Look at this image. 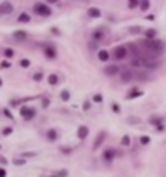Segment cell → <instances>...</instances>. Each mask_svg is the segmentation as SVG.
Returning a JSON list of instances; mask_svg holds the SVG:
<instances>
[{
	"label": "cell",
	"mask_w": 166,
	"mask_h": 177,
	"mask_svg": "<svg viewBox=\"0 0 166 177\" xmlns=\"http://www.w3.org/2000/svg\"><path fill=\"white\" fill-rule=\"evenodd\" d=\"M35 12L38 14V16H42V17H49L50 14H52V9L47 5V3H35Z\"/></svg>",
	"instance_id": "6da1fadb"
},
{
	"label": "cell",
	"mask_w": 166,
	"mask_h": 177,
	"mask_svg": "<svg viewBox=\"0 0 166 177\" xmlns=\"http://www.w3.org/2000/svg\"><path fill=\"white\" fill-rule=\"evenodd\" d=\"M126 54H128V50H126L125 45H118V47L113 50V57H114L116 61H123V59L126 57Z\"/></svg>",
	"instance_id": "7a4b0ae2"
},
{
	"label": "cell",
	"mask_w": 166,
	"mask_h": 177,
	"mask_svg": "<svg viewBox=\"0 0 166 177\" xmlns=\"http://www.w3.org/2000/svg\"><path fill=\"white\" fill-rule=\"evenodd\" d=\"M35 115H36L35 108H28V106H23V108H21V116H23L24 120H33Z\"/></svg>",
	"instance_id": "3957f363"
},
{
	"label": "cell",
	"mask_w": 166,
	"mask_h": 177,
	"mask_svg": "<svg viewBox=\"0 0 166 177\" xmlns=\"http://www.w3.org/2000/svg\"><path fill=\"white\" fill-rule=\"evenodd\" d=\"M43 54H45V57H49V59H55V57H57L55 49L50 47V45H45V47H43Z\"/></svg>",
	"instance_id": "277c9868"
},
{
	"label": "cell",
	"mask_w": 166,
	"mask_h": 177,
	"mask_svg": "<svg viewBox=\"0 0 166 177\" xmlns=\"http://www.w3.org/2000/svg\"><path fill=\"white\" fill-rule=\"evenodd\" d=\"M104 73H106L107 76H114V75H118V73H120V68H118L116 64H109V66H106V68H104Z\"/></svg>",
	"instance_id": "5b68a950"
},
{
	"label": "cell",
	"mask_w": 166,
	"mask_h": 177,
	"mask_svg": "<svg viewBox=\"0 0 166 177\" xmlns=\"http://www.w3.org/2000/svg\"><path fill=\"white\" fill-rule=\"evenodd\" d=\"M14 10V5L10 2H2L0 3V14H10Z\"/></svg>",
	"instance_id": "8992f818"
},
{
	"label": "cell",
	"mask_w": 166,
	"mask_h": 177,
	"mask_svg": "<svg viewBox=\"0 0 166 177\" xmlns=\"http://www.w3.org/2000/svg\"><path fill=\"white\" fill-rule=\"evenodd\" d=\"M12 38H14L16 42H24V40L28 38V33L23 31V30H19V31H14V33H12Z\"/></svg>",
	"instance_id": "52a82bcc"
},
{
	"label": "cell",
	"mask_w": 166,
	"mask_h": 177,
	"mask_svg": "<svg viewBox=\"0 0 166 177\" xmlns=\"http://www.w3.org/2000/svg\"><path fill=\"white\" fill-rule=\"evenodd\" d=\"M97 57H99V61H102V63H107V61L111 59V54H109L106 49H100V50L97 52Z\"/></svg>",
	"instance_id": "ba28073f"
},
{
	"label": "cell",
	"mask_w": 166,
	"mask_h": 177,
	"mask_svg": "<svg viewBox=\"0 0 166 177\" xmlns=\"http://www.w3.org/2000/svg\"><path fill=\"white\" fill-rule=\"evenodd\" d=\"M149 49H152V50H156V52H161V50H163V42H159V40H151V42H149Z\"/></svg>",
	"instance_id": "9c48e42d"
},
{
	"label": "cell",
	"mask_w": 166,
	"mask_h": 177,
	"mask_svg": "<svg viewBox=\"0 0 166 177\" xmlns=\"http://www.w3.org/2000/svg\"><path fill=\"white\" fill-rule=\"evenodd\" d=\"M76 136H78V139H87V136H88V127H85V125H81V127H78V132H76Z\"/></svg>",
	"instance_id": "30bf717a"
},
{
	"label": "cell",
	"mask_w": 166,
	"mask_h": 177,
	"mask_svg": "<svg viewBox=\"0 0 166 177\" xmlns=\"http://www.w3.org/2000/svg\"><path fill=\"white\" fill-rule=\"evenodd\" d=\"M100 9H97V7H90L88 9V17H92V19H99L100 17Z\"/></svg>",
	"instance_id": "8fae6325"
},
{
	"label": "cell",
	"mask_w": 166,
	"mask_h": 177,
	"mask_svg": "<svg viewBox=\"0 0 166 177\" xmlns=\"http://www.w3.org/2000/svg\"><path fill=\"white\" fill-rule=\"evenodd\" d=\"M106 136H107V134H106L104 130H102V132L99 134V137H97V139H95V143H94V149H97V148H100V146H102V143H104Z\"/></svg>",
	"instance_id": "7c38bea8"
},
{
	"label": "cell",
	"mask_w": 166,
	"mask_h": 177,
	"mask_svg": "<svg viewBox=\"0 0 166 177\" xmlns=\"http://www.w3.org/2000/svg\"><path fill=\"white\" fill-rule=\"evenodd\" d=\"M114 156H116V151H114L113 148H109V149H106V151H104V155H102V158H104L106 162H111V160H113Z\"/></svg>",
	"instance_id": "4fadbf2b"
},
{
	"label": "cell",
	"mask_w": 166,
	"mask_h": 177,
	"mask_svg": "<svg viewBox=\"0 0 166 177\" xmlns=\"http://www.w3.org/2000/svg\"><path fill=\"white\" fill-rule=\"evenodd\" d=\"M140 96H142V90L133 89V90H130V92L126 94V99H135V97H140Z\"/></svg>",
	"instance_id": "5bb4252c"
},
{
	"label": "cell",
	"mask_w": 166,
	"mask_h": 177,
	"mask_svg": "<svg viewBox=\"0 0 166 177\" xmlns=\"http://www.w3.org/2000/svg\"><path fill=\"white\" fill-rule=\"evenodd\" d=\"M31 21V16L28 14V12H23V14H19V17H17V23H29Z\"/></svg>",
	"instance_id": "9a60e30c"
},
{
	"label": "cell",
	"mask_w": 166,
	"mask_h": 177,
	"mask_svg": "<svg viewBox=\"0 0 166 177\" xmlns=\"http://www.w3.org/2000/svg\"><path fill=\"white\" fill-rule=\"evenodd\" d=\"M57 137H59V134H57L55 129H50V130L47 132V139H49V141H57Z\"/></svg>",
	"instance_id": "2e32d148"
},
{
	"label": "cell",
	"mask_w": 166,
	"mask_h": 177,
	"mask_svg": "<svg viewBox=\"0 0 166 177\" xmlns=\"http://www.w3.org/2000/svg\"><path fill=\"white\" fill-rule=\"evenodd\" d=\"M139 7L140 10H147L151 7V0H139Z\"/></svg>",
	"instance_id": "e0dca14e"
},
{
	"label": "cell",
	"mask_w": 166,
	"mask_h": 177,
	"mask_svg": "<svg viewBox=\"0 0 166 177\" xmlns=\"http://www.w3.org/2000/svg\"><path fill=\"white\" fill-rule=\"evenodd\" d=\"M144 64H146L147 68H156L159 63H158L156 59H144Z\"/></svg>",
	"instance_id": "ac0fdd59"
},
{
	"label": "cell",
	"mask_w": 166,
	"mask_h": 177,
	"mask_svg": "<svg viewBox=\"0 0 166 177\" xmlns=\"http://www.w3.org/2000/svg\"><path fill=\"white\" fill-rule=\"evenodd\" d=\"M132 78H133V76H132V73H130V71H123V73H121V80H123L125 83H128Z\"/></svg>",
	"instance_id": "d6986e66"
},
{
	"label": "cell",
	"mask_w": 166,
	"mask_h": 177,
	"mask_svg": "<svg viewBox=\"0 0 166 177\" xmlns=\"http://www.w3.org/2000/svg\"><path fill=\"white\" fill-rule=\"evenodd\" d=\"M61 99H62L64 103H68V101L71 99V94H69V90H62V92H61Z\"/></svg>",
	"instance_id": "ffe728a7"
},
{
	"label": "cell",
	"mask_w": 166,
	"mask_h": 177,
	"mask_svg": "<svg viewBox=\"0 0 166 177\" xmlns=\"http://www.w3.org/2000/svg\"><path fill=\"white\" fill-rule=\"evenodd\" d=\"M156 33H158V31H156L154 28H151V30H147V31H146V37L151 40V38H154V37H156Z\"/></svg>",
	"instance_id": "44dd1931"
},
{
	"label": "cell",
	"mask_w": 166,
	"mask_h": 177,
	"mask_svg": "<svg viewBox=\"0 0 166 177\" xmlns=\"http://www.w3.org/2000/svg\"><path fill=\"white\" fill-rule=\"evenodd\" d=\"M57 82H59L57 75H50V76H49V83H50V85H57Z\"/></svg>",
	"instance_id": "7402d4cb"
},
{
	"label": "cell",
	"mask_w": 166,
	"mask_h": 177,
	"mask_svg": "<svg viewBox=\"0 0 166 177\" xmlns=\"http://www.w3.org/2000/svg\"><path fill=\"white\" fill-rule=\"evenodd\" d=\"M102 37H104V33H102V30H95V31H94V38H95V40H100Z\"/></svg>",
	"instance_id": "603a6c76"
},
{
	"label": "cell",
	"mask_w": 166,
	"mask_h": 177,
	"mask_svg": "<svg viewBox=\"0 0 166 177\" xmlns=\"http://www.w3.org/2000/svg\"><path fill=\"white\" fill-rule=\"evenodd\" d=\"M12 163H14V165H17V167H21V165H24V163H26V158H16Z\"/></svg>",
	"instance_id": "cb8c5ba5"
},
{
	"label": "cell",
	"mask_w": 166,
	"mask_h": 177,
	"mask_svg": "<svg viewBox=\"0 0 166 177\" xmlns=\"http://www.w3.org/2000/svg\"><path fill=\"white\" fill-rule=\"evenodd\" d=\"M139 7V0H128V9H137Z\"/></svg>",
	"instance_id": "d4e9b609"
},
{
	"label": "cell",
	"mask_w": 166,
	"mask_h": 177,
	"mask_svg": "<svg viewBox=\"0 0 166 177\" xmlns=\"http://www.w3.org/2000/svg\"><path fill=\"white\" fill-rule=\"evenodd\" d=\"M149 122H151V123H152V125H159V123H161V122H163V118H161V116H158V118H151V120H149Z\"/></svg>",
	"instance_id": "484cf974"
},
{
	"label": "cell",
	"mask_w": 166,
	"mask_h": 177,
	"mask_svg": "<svg viewBox=\"0 0 166 177\" xmlns=\"http://www.w3.org/2000/svg\"><path fill=\"white\" fill-rule=\"evenodd\" d=\"M121 144H123V146H130V136H123Z\"/></svg>",
	"instance_id": "4316f807"
},
{
	"label": "cell",
	"mask_w": 166,
	"mask_h": 177,
	"mask_svg": "<svg viewBox=\"0 0 166 177\" xmlns=\"http://www.w3.org/2000/svg\"><path fill=\"white\" fill-rule=\"evenodd\" d=\"M42 78H43V73H40V71H38V73H35V75H33V80H35V82H40V80H42Z\"/></svg>",
	"instance_id": "83f0119b"
},
{
	"label": "cell",
	"mask_w": 166,
	"mask_h": 177,
	"mask_svg": "<svg viewBox=\"0 0 166 177\" xmlns=\"http://www.w3.org/2000/svg\"><path fill=\"white\" fill-rule=\"evenodd\" d=\"M12 130H14L12 127H5V129L2 130V134H3V136H10V134H12Z\"/></svg>",
	"instance_id": "f1b7e54d"
},
{
	"label": "cell",
	"mask_w": 166,
	"mask_h": 177,
	"mask_svg": "<svg viewBox=\"0 0 166 177\" xmlns=\"http://www.w3.org/2000/svg\"><path fill=\"white\" fill-rule=\"evenodd\" d=\"M3 54H5V57H12V56H14V50H12V49H5Z\"/></svg>",
	"instance_id": "f546056e"
},
{
	"label": "cell",
	"mask_w": 166,
	"mask_h": 177,
	"mask_svg": "<svg viewBox=\"0 0 166 177\" xmlns=\"http://www.w3.org/2000/svg\"><path fill=\"white\" fill-rule=\"evenodd\" d=\"M29 64H31V63H29V59H21V66H23V68H28Z\"/></svg>",
	"instance_id": "4dcf8cb0"
},
{
	"label": "cell",
	"mask_w": 166,
	"mask_h": 177,
	"mask_svg": "<svg viewBox=\"0 0 166 177\" xmlns=\"http://www.w3.org/2000/svg\"><path fill=\"white\" fill-rule=\"evenodd\" d=\"M94 103H102V94H95L94 96Z\"/></svg>",
	"instance_id": "1f68e13d"
},
{
	"label": "cell",
	"mask_w": 166,
	"mask_h": 177,
	"mask_svg": "<svg viewBox=\"0 0 166 177\" xmlns=\"http://www.w3.org/2000/svg\"><path fill=\"white\" fill-rule=\"evenodd\" d=\"M128 31H132V33H137V31H140V26H130V28H128Z\"/></svg>",
	"instance_id": "d6a6232c"
},
{
	"label": "cell",
	"mask_w": 166,
	"mask_h": 177,
	"mask_svg": "<svg viewBox=\"0 0 166 177\" xmlns=\"http://www.w3.org/2000/svg\"><path fill=\"white\" fill-rule=\"evenodd\" d=\"M149 141H151V139H149L147 136H144V137H140V143H142V144H149Z\"/></svg>",
	"instance_id": "836d02e7"
},
{
	"label": "cell",
	"mask_w": 166,
	"mask_h": 177,
	"mask_svg": "<svg viewBox=\"0 0 166 177\" xmlns=\"http://www.w3.org/2000/svg\"><path fill=\"white\" fill-rule=\"evenodd\" d=\"M132 64H133V66H140V64H142V61H140V59H137V57H135V59H133V61H132Z\"/></svg>",
	"instance_id": "e575fe53"
},
{
	"label": "cell",
	"mask_w": 166,
	"mask_h": 177,
	"mask_svg": "<svg viewBox=\"0 0 166 177\" xmlns=\"http://www.w3.org/2000/svg\"><path fill=\"white\" fill-rule=\"evenodd\" d=\"M9 66H10L9 61H2V63H0V68H9Z\"/></svg>",
	"instance_id": "d590c367"
},
{
	"label": "cell",
	"mask_w": 166,
	"mask_h": 177,
	"mask_svg": "<svg viewBox=\"0 0 166 177\" xmlns=\"http://www.w3.org/2000/svg\"><path fill=\"white\" fill-rule=\"evenodd\" d=\"M3 115H5V116H7V118H14V116H12V115H10V111H9V110H3Z\"/></svg>",
	"instance_id": "8d00e7d4"
},
{
	"label": "cell",
	"mask_w": 166,
	"mask_h": 177,
	"mask_svg": "<svg viewBox=\"0 0 166 177\" xmlns=\"http://www.w3.org/2000/svg\"><path fill=\"white\" fill-rule=\"evenodd\" d=\"M146 19H147V21H154V19H156V16H154V14H149Z\"/></svg>",
	"instance_id": "74e56055"
},
{
	"label": "cell",
	"mask_w": 166,
	"mask_h": 177,
	"mask_svg": "<svg viewBox=\"0 0 166 177\" xmlns=\"http://www.w3.org/2000/svg\"><path fill=\"white\" fill-rule=\"evenodd\" d=\"M49 104H50V101L45 97V99H43V108H49Z\"/></svg>",
	"instance_id": "f35d334b"
},
{
	"label": "cell",
	"mask_w": 166,
	"mask_h": 177,
	"mask_svg": "<svg viewBox=\"0 0 166 177\" xmlns=\"http://www.w3.org/2000/svg\"><path fill=\"white\" fill-rule=\"evenodd\" d=\"M7 176V172H5V169H0V177H5Z\"/></svg>",
	"instance_id": "ab89813d"
},
{
	"label": "cell",
	"mask_w": 166,
	"mask_h": 177,
	"mask_svg": "<svg viewBox=\"0 0 166 177\" xmlns=\"http://www.w3.org/2000/svg\"><path fill=\"white\" fill-rule=\"evenodd\" d=\"M83 110H85V111L90 110V103H85V104H83Z\"/></svg>",
	"instance_id": "60d3db41"
},
{
	"label": "cell",
	"mask_w": 166,
	"mask_h": 177,
	"mask_svg": "<svg viewBox=\"0 0 166 177\" xmlns=\"http://www.w3.org/2000/svg\"><path fill=\"white\" fill-rule=\"evenodd\" d=\"M59 176H61V177H66V176H68V172H66V170H61V172H59Z\"/></svg>",
	"instance_id": "b9f144b4"
},
{
	"label": "cell",
	"mask_w": 166,
	"mask_h": 177,
	"mask_svg": "<svg viewBox=\"0 0 166 177\" xmlns=\"http://www.w3.org/2000/svg\"><path fill=\"white\" fill-rule=\"evenodd\" d=\"M113 110H114V111L118 113V111H120V106H118V104H113Z\"/></svg>",
	"instance_id": "7bdbcfd3"
},
{
	"label": "cell",
	"mask_w": 166,
	"mask_h": 177,
	"mask_svg": "<svg viewBox=\"0 0 166 177\" xmlns=\"http://www.w3.org/2000/svg\"><path fill=\"white\" fill-rule=\"evenodd\" d=\"M57 2H59V0H47V5H49V3H57Z\"/></svg>",
	"instance_id": "ee69618b"
},
{
	"label": "cell",
	"mask_w": 166,
	"mask_h": 177,
	"mask_svg": "<svg viewBox=\"0 0 166 177\" xmlns=\"http://www.w3.org/2000/svg\"><path fill=\"white\" fill-rule=\"evenodd\" d=\"M0 162H2V163H7V162H5V158H2V156H0Z\"/></svg>",
	"instance_id": "f6af8a7d"
},
{
	"label": "cell",
	"mask_w": 166,
	"mask_h": 177,
	"mask_svg": "<svg viewBox=\"0 0 166 177\" xmlns=\"http://www.w3.org/2000/svg\"><path fill=\"white\" fill-rule=\"evenodd\" d=\"M0 87H2V78H0Z\"/></svg>",
	"instance_id": "bcb514c9"
},
{
	"label": "cell",
	"mask_w": 166,
	"mask_h": 177,
	"mask_svg": "<svg viewBox=\"0 0 166 177\" xmlns=\"http://www.w3.org/2000/svg\"><path fill=\"white\" fill-rule=\"evenodd\" d=\"M52 177H57V176H52Z\"/></svg>",
	"instance_id": "7dc6e473"
},
{
	"label": "cell",
	"mask_w": 166,
	"mask_h": 177,
	"mask_svg": "<svg viewBox=\"0 0 166 177\" xmlns=\"http://www.w3.org/2000/svg\"><path fill=\"white\" fill-rule=\"evenodd\" d=\"M0 148H2V146H0Z\"/></svg>",
	"instance_id": "c3c4849f"
}]
</instances>
